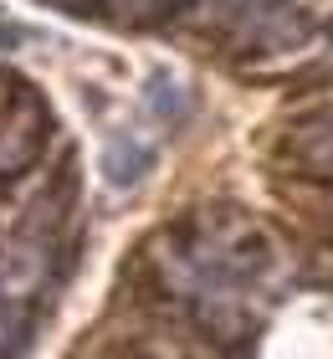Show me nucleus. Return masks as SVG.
Wrapping results in <instances>:
<instances>
[{
  "label": "nucleus",
  "instance_id": "obj_1",
  "mask_svg": "<svg viewBox=\"0 0 333 359\" xmlns=\"http://www.w3.org/2000/svg\"><path fill=\"white\" fill-rule=\"evenodd\" d=\"M46 241L36 236H15L0 247V303H26L36 298L46 283Z\"/></svg>",
  "mask_w": 333,
  "mask_h": 359
},
{
  "label": "nucleus",
  "instance_id": "obj_2",
  "mask_svg": "<svg viewBox=\"0 0 333 359\" xmlns=\"http://www.w3.org/2000/svg\"><path fill=\"white\" fill-rule=\"evenodd\" d=\"M41 139H46V108L26 93L21 103L11 108V118L0 123V175H21L31 159H36Z\"/></svg>",
  "mask_w": 333,
  "mask_h": 359
},
{
  "label": "nucleus",
  "instance_id": "obj_3",
  "mask_svg": "<svg viewBox=\"0 0 333 359\" xmlns=\"http://www.w3.org/2000/svg\"><path fill=\"white\" fill-rule=\"evenodd\" d=\"M97 170H103V180L113 190H133V185L149 180V170H154V144H144L139 134H113L103 144Z\"/></svg>",
  "mask_w": 333,
  "mask_h": 359
},
{
  "label": "nucleus",
  "instance_id": "obj_4",
  "mask_svg": "<svg viewBox=\"0 0 333 359\" xmlns=\"http://www.w3.org/2000/svg\"><path fill=\"white\" fill-rule=\"evenodd\" d=\"M144 97H149V108H154L159 118H170V123H175V118H185V108H190V103H185V88H179L175 77H164V72H159V77H149Z\"/></svg>",
  "mask_w": 333,
  "mask_h": 359
},
{
  "label": "nucleus",
  "instance_id": "obj_5",
  "mask_svg": "<svg viewBox=\"0 0 333 359\" xmlns=\"http://www.w3.org/2000/svg\"><path fill=\"white\" fill-rule=\"evenodd\" d=\"M303 154L313 159V165H323V170H333V118H323L313 134L303 139Z\"/></svg>",
  "mask_w": 333,
  "mask_h": 359
}]
</instances>
